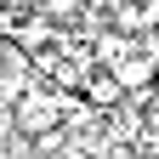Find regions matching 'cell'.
<instances>
[{"label":"cell","instance_id":"4","mask_svg":"<svg viewBox=\"0 0 159 159\" xmlns=\"http://www.w3.org/2000/svg\"><path fill=\"white\" fill-rule=\"evenodd\" d=\"M6 51H11V46H6V40H0V68H6Z\"/></svg>","mask_w":159,"mask_h":159},{"label":"cell","instance_id":"5","mask_svg":"<svg viewBox=\"0 0 159 159\" xmlns=\"http://www.w3.org/2000/svg\"><path fill=\"white\" fill-rule=\"evenodd\" d=\"M142 6H148V0H142Z\"/></svg>","mask_w":159,"mask_h":159},{"label":"cell","instance_id":"2","mask_svg":"<svg viewBox=\"0 0 159 159\" xmlns=\"http://www.w3.org/2000/svg\"><path fill=\"white\" fill-rule=\"evenodd\" d=\"M119 97H125V85L114 80V68H91V74H85V102H91V108H114Z\"/></svg>","mask_w":159,"mask_h":159},{"label":"cell","instance_id":"3","mask_svg":"<svg viewBox=\"0 0 159 159\" xmlns=\"http://www.w3.org/2000/svg\"><path fill=\"white\" fill-rule=\"evenodd\" d=\"M85 6H91V0H40V11H46L51 23H63V17H80Z\"/></svg>","mask_w":159,"mask_h":159},{"label":"cell","instance_id":"1","mask_svg":"<svg viewBox=\"0 0 159 159\" xmlns=\"http://www.w3.org/2000/svg\"><path fill=\"white\" fill-rule=\"evenodd\" d=\"M63 114H68L63 97H51V91H29L23 102H17V131H23V136H46V131L63 125Z\"/></svg>","mask_w":159,"mask_h":159}]
</instances>
